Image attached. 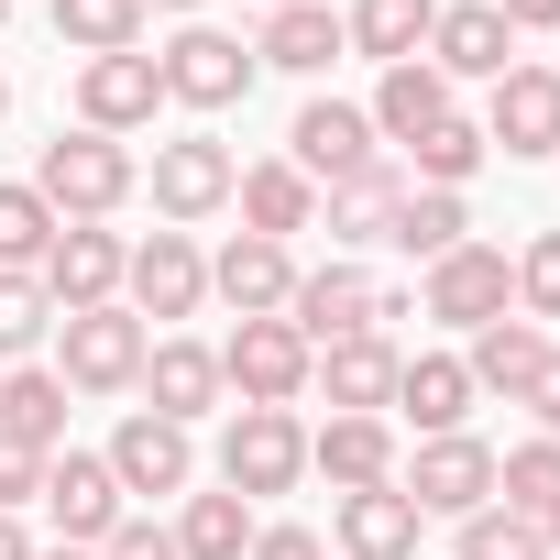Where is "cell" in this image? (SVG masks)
<instances>
[{"label": "cell", "instance_id": "cell-1", "mask_svg": "<svg viewBox=\"0 0 560 560\" xmlns=\"http://www.w3.org/2000/svg\"><path fill=\"white\" fill-rule=\"evenodd\" d=\"M132 187H143V165H132V143H110V132H56L45 165H34V198H45L56 220H110Z\"/></svg>", "mask_w": 560, "mask_h": 560}, {"label": "cell", "instance_id": "cell-2", "mask_svg": "<svg viewBox=\"0 0 560 560\" xmlns=\"http://www.w3.org/2000/svg\"><path fill=\"white\" fill-rule=\"evenodd\" d=\"M56 341H67V363H56L67 396H121V385H143V352H154V330H143L121 298H110V308H67Z\"/></svg>", "mask_w": 560, "mask_h": 560}, {"label": "cell", "instance_id": "cell-3", "mask_svg": "<svg viewBox=\"0 0 560 560\" xmlns=\"http://www.w3.org/2000/svg\"><path fill=\"white\" fill-rule=\"evenodd\" d=\"M298 472H308V429H298V407H231V429H220V483H231L242 505L298 494Z\"/></svg>", "mask_w": 560, "mask_h": 560}, {"label": "cell", "instance_id": "cell-4", "mask_svg": "<svg viewBox=\"0 0 560 560\" xmlns=\"http://www.w3.org/2000/svg\"><path fill=\"white\" fill-rule=\"evenodd\" d=\"M396 494L418 505V516H483L494 505V451L472 440V429H451V440H418V462H396Z\"/></svg>", "mask_w": 560, "mask_h": 560}, {"label": "cell", "instance_id": "cell-5", "mask_svg": "<svg viewBox=\"0 0 560 560\" xmlns=\"http://www.w3.org/2000/svg\"><path fill=\"white\" fill-rule=\"evenodd\" d=\"M121 264H132L121 231H100V220H56V242H45V264H34V287L56 298V319H67V308H110V298H121Z\"/></svg>", "mask_w": 560, "mask_h": 560}, {"label": "cell", "instance_id": "cell-6", "mask_svg": "<svg viewBox=\"0 0 560 560\" xmlns=\"http://www.w3.org/2000/svg\"><path fill=\"white\" fill-rule=\"evenodd\" d=\"M308 363H319V352H308L287 319H242V330L220 341V385H231L242 407H298V396H308Z\"/></svg>", "mask_w": 560, "mask_h": 560}, {"label": "cell", "instance_id": "cell-7", "mask_svg": "<svg viewBox=\"0 0 560 560\" xmlns=\"http://www.w3.org/2000/svg\"><path fill=\"white\" fill-rule=\"evenodd\" d=\"M154 67H165V100H176V110H231V100H253V78H264L253 45H242V34H209V23H187Z\"/></svg>", "mask_w": 560, "mask_h": 560}, {"label": "cell", "instance_id": "cell-8", "mask_svg": "<svg viewBox=\"0 0 560 560\" xmlns=\"http://www.w3.org/2000/svg\"><path fill=\"white\" fill-rule=\"evenodd\" d=\"M100 462H110L121 505H132V494H154V505H165V494H187V483H198V440H187L176 418H154V407H132V418L110 429V451H100Z\"/></svg>", "mask_w": 560, "mask_h": 560}, {"label": "cell", "instance_id": "cell-9", "mask_svg": "<svg viewBox=\"0 0 560 560\" xmlns=\"http://www.w3.org/2000/svg\"><path fill=\"white\" fill-rule=\"evenodd\" d=\"M198 298H209V253L187 242V231H154V242H132V264H121V308L154 330V319H198Z\"/></svg>", "mask_w": 560, "mask_h": 560}, {"label": "cell", "instance_id": "cell-10", "mask_svg": "<svg viewBox=\"0 0 560 560\" xmlns=\"http://www.w3.org/2000/svg\"><path fill=\"white\" fill-rule=\"evenodd\" d=\"M505 298H516V264H505L494 242H451V253L429 264V287H418V308H429L440 330H483V319H505Z\"/></svg>", "mask_w": 560, "mask_h": 560}, {"label": "cell", "instance_id": "cell-11", "mask_svg": "<svg viewBox=\"0 0 560 560\" xmlns=\"http://www.w3.org/2000/svg\"><path fill=\"white\" fill-rule=\"evenodd\" d=\"M165 110V67L132 45V56H78V132H143Z\"/></svg>", "mask_w": 560, "mask_h": 560}, {"label": "cell", "instance_id": "cell-12", "mask_svg": "<svg viewBox=\"0 0 560 560\" xmlns=\"http://www.w3.org/2000/svg\"><path fill=\"white\" fill-rule=\"evenodd\" d=\"M287 165H298L308 187H352L363 165H385V154H374V110H352V100H308L298 132H287Z\"/></svg>", "mask_w": 560, "mask_h": 560}, {"label": "cell", "instance_id": "cell-13", "mask_svg": "<svg viewBox=\"0 0 560 560\" xmlns=\"http://www.w3.org/2000/svg\"><path fill=\"white\" fill-rule=\"evenodd\" d=\"M231 143H209V132H176V143H154V209H165V231H198L209 209H231Z\"/></svg>", "mask_w": 560, "mask_h": 560}, {"label": "cell", "instance_id": "cell-14", "mask_svg": "<svg viewBox=\"0 0 560 560\" xmlns=\"http://www.w3.org/2000/svg\"><path fill=\"white\" fill-rule=\"evenodd\" d=\"M34 505L56 516V538H67V549H100V538L121 527V483H110V462H100V451H56Z\"/></svg>", "mask_w": 560, "mask_h": 560}, {"label": "cell", "instance_id": "cell-15", "mask_svg": "<svg viewBox=\"0 0 560 560\" xmlns=\"http://www.w3.org/2000/svg\"><path fill=\"white\" fill-rule=\"evenodd\" d=\"M483 143H494L505 165L560 154V67H505V78H494V110H483Z\"/></svg>", "mask_w": 560, "mask_h": 560}, {"label": "cell", "instance_id": "cell-16", "mask_svg": "<svg viewBox=\"0 0 560 560\" xmlns=\"http://www.w3.org/2000/svg\"><path fill=\"white\" fill-rule=\"evenodd\" d=\"M209 298H231V319H287V298H298V253L231 231V242L209 253Z\"/></svg>", "mask_w": 560, "mask_h": 560}, {"label": "cell", "instance_id": "cell-17", "mask_svg": "<svg viewBox=\"0 0 560 560\" xmlns=\"http://www.w3.org/2000/svg\"><path fill=\"white\" fill-rule=\"evenodd\" d=\"M396 363H407V352H396L385 330H352V341H330V352L308 363V385L330 396V418H385V407H396Z\"/></svg>", "mask_w": 560, "mask_h": 560}, {"label": "cell", "instance_id": "cell-18", "mask_svg": "<svg viewBox=\"0 0 560 560\" xmlns=\"http://www.w3.org/2000/svg\"><path fill=\"white\" fill-rule=\"evenodd\" d=\"M374 275L363 264H319V275H298V298H287V330L308 341V352H330V341H352V330H374Z\"/></svg>", "mask_w": 560, "mask_h": 560}, {"label": "cell", "instance_id": "cell-19", "mask_svg": "<svg viewBox=\"0 0 560 560\" xmlns=\"http://www.w3.org/2000/svg\"><path fill=\"white\" fill-rule=\"evenodd\" d=\"M429 67L440 78H505L516 67V34H505V12L494 0H440V23H429Z\"/></svg>", "mask_w": 560, "mask_h": 560}, {"label": "cell", "instance_id": "cell-20", "mask_svg": "<svg viewBox=\"0 0 560 560\" xmlns=\"http://www.w3.org/2000/svg\"><path fill=\"white\" fill-rule=\"evenodd\" d=\"M220 396H231V385H220V352H209V341H176V330H165V341L143 352V407H154V418L198 429Z\"/></svg>", "mask_w": 560, "mask_h": 560}, {"label": "cell", "instance_id": "cell-21", "mask_svg": "<svg viewBox=\"0 0 560 560\" xmlns=\"http://www.w3.org/2000/svg\"><path fill=\"white\" fill-rule=\"evenodd\" d=\"M330 527H341V560H418V505L396 483H363V494H330Z\"/></svg>", "mask_w": 560, "mask_h": 560}, {"label": "cell", "instance_id": "cell-22", "mask_svg": "<svg viewBox=\"0 0 560 560\" xmlns=\"http://www.w3.org/2000/svg\"><path fill=\"white\" fill-rule=\"evenodd\" d=\"M396 418H407L418 440H451V429L472 418V374H462V352H418V363H396Z\"/></svg>", "mask_w": 560, "mask_h": 560}, {"label": "cell", "instance_id": "cell-23", "mask_svg": "<svg viewBox=\"0 0 560 560\" xmlns=\"http://www.w3.org/2000/svg\"><path fill=\"white\" fill-rule=\"evenodd\" d=\"M308 472H330V494L396 483V429L385 418H330V429H308Z\"/></svg>", "mask_w": 560, "mask_h": 560}, {"label": "cell", "instance_id": "cell-24", "mask_svg": "<svg viewBox=\"0 0 560 560\" xmlns=\"http://www.w3.org/2000/svg\"><path fill=\"white\" fill-rule=\"evenodd\" d=\"M231 198H242V231H253V242H287V231H308V220H319V187H308L287 154H275V165H242V176H231Z\"/></svg>", "mask_w": 560, "mask_h": 560}, {"label": "cell", "instance_id": "cell-25", "mask_svg": "<svg viewBox=\"0 0 560 560\" xmlns=\"http://www.w3.org/2000/svg\"><path fill=\"white\" fill-rule=\"evenodd\" d=\"M330 56H352V45H341V12H330V0H287V12L264 23V45H253V67H287V78H319Z\"/></svg>", "mask_w": 560, "mask_h": 560}, {"label": "cell", "instance_id": "cell-26", "mask_svg": "<svg viewBox=\"0 0 560 560\" xmlns=\"http://www.w3.org/2000/svg\"><path fill=\"white\" fill-rule=\"evenodd\" d=\"M429 23H440V0H352L341 45L374 56V67H407V56H429Z\"/></svg>", "mask_w": 560, "mask_h": 560}, {"label": "cell", "instance_id": "cell-27", "mask_svg": "<svg viewBox=\"0 0 560 560\" xmlns=\"http://www.w3.org/2000/svg\"><path fill=\"white\" fill-rule=\"evenodd\" d=\"M538 352H549L538 319H483L472 352H462V374H472V396H505V407H516V385L538 374Z\"/></svg>", "mask_w": 560, "mask_h": 560}, {"label": "cell", "instance_id": "cell-28", "mask_svg": "<svg viewBox=\"0 0 560 560\" xmlns=\"http://www.w3.org/2000/svg\"><path fill=\"white\" fill-rule=\"evenodd\" d=\"M0 440H23V451H67V385L45 374V363H23V374H0Z\"/></svg>", "mask_w": 560, "mask_h": 560}, {"label": "cell", "instance_id": "cell-29", "mask_svg": "<svg viewBox=\"0 0 560 560\" xmlns=\"http://www.w3.org/2000/svg\"><path fill=\"white\" fill-rule=\"evenodd\" d=\"M440 110H451V78H440L429 56L385 67V89H374V132H385V143H418V132H429Z\"/></svg>", "mask_w": 560, "mask_h": 560}, {"label": "cell", "instance_id": "cell-30", "mask_svg": "<svg viewBox=\"0 0 560 560\" xmlns=\"http://www.w3.org/2000/svg\"><path fill=\"white\" fill-rule=\"evenodd\" d=\"M385 242H396V253H418V264H440L451 242H472L462 187H407V198H396V220H385Z\"/></svg>", "mask_w": 560, "mask_h": 560}, {"label": "cell", "instance_id": "cell-31", "mask_svg": "<svg viewBox=\"0 0 560 560\" xmlns=\"http://www.w3.org/2000/svg\"><path fill=\"white\" fill-rule=\"evenodd\" d=\"M176 549L187 560H242L253 549V505L220 483V494H176Z\"/></svg>", "mask_w": 560, "mask_h": 560}, {"label": "cell", "instance_id": "cell-32", "mask_svg": "<svg viewBox=\"0 0 560 560\" xmlns=\"http://www.w3.org/2000/svg\"><path fill=\"white\" fill-rule=\"evenodd\" d=\"M143 0H56V45L67 56H132L143 45Z\"/></svg>", "mask_w": 560, "mask_h": 560}, {"label": "cell", "instance_id": "cell-33", "mask_svg": "<svg viewBox=\"0 0 560 560\" xmlns=\"http://www.w3.org/2000/svg\"><path fill=\"white\" fill-rule=\"evenodd\" d=\"M407 154H418V187H472V165H483L494 143H483V121H462V110H440V121H429V132H418Z\"/></svg>", "mask_w": 560, "mask_h": 560}, {"label": "cell", "instance_id": "cell-34", "mask_svg": "<svg viewBox=\"0 0 560 560\" xmlns=\"http://www.w3.org/2000/svg\"><path fill=\"white\" fill-rule=\"evenodd\" d=\"M396 198H407V176H396V165H363L352 187H330V242H385Z\"/></svg>", "mask_w": 560, "mask_h": 560}, {"label": "cell", "instance_id": "cell-35", "mask_svg": "<svg viewBox=\"0 0 560 560\" xmlns=\"http://www.w3.org/2000/svg\"><path fill=\"white\" fill-rule=\"evenodd\" d=\"M494 505L549 516V505H560V440H516V451L494 462Z\"/></svg>", "mask_w": 560, "mask_h": 560}, {"label": "cell", "instance_id": "cell-36", "mask_svg": "<svg viewBox=\"0 0 560 560\" xmlns=\"http://www.w3.org/2000/svg\"><path fill=\"white\" fill-rule=\"evenodd\" d=\"M45 242H56V209L34 198V176H23V187H0V275H34Z\"/></svg>", "mask_w": 560, "mask_h": 560}, {"label": "cell", "instance_id": "cell-37", "mask_svg": "<svg viewBox=\"0 0 560 560\" xmlns=\"http://www.w3.org/2000/svg\"><path fill=\"white\" fill-rule=\"evenodd\" d=\"M462 560H549V527L516 505H483V516H462Z\"/></svg>", "mask_w": 560, "mask_h": 560}, {"label": "cell", "instance_id": "cell-38", "mask_svg": "<svg viewBox=\"0 0 560 560\" xmlns=\"http://www.w3.org/2000/svg\"><path fill=\"white\" fill-rule=\"evenodd\" d=\"M45 330H56V298L34 287V275H0V363H23Z\"/></svg>", "mask_w": 560, "mask_h": 560}, {"label": "cell", "instance_id": "cell-39", "mask_svg": "<svg viewBox=\"0 0 560 560\" xmlns=\"http://www.w3.org/2000/svg\"><path fill=\"white\" fill-rule=\"evenodd\" d=\"M516 319H560V231H538L516 253Z\"/></svg>", "mask_w": 560, "mask_h": 560}, {"label": "cell", "instance_id": "cell-40", "mask_svg": "<svg viewBox=\"0 0 560 560\" xmlns=\"http://www.w3.org/2000/svg\"><path fill=\"white\" fill-rule=\"evenodd\" d=\"M516 407H527V418H538V440H560V341H549V352H538V374H527V385H516Z\"/></svg>", "mask_w": 560, "mask_h": 560}, {"label": "cell", "instance_id": "cell-41", "mask_svg": "<svg viewBox=\"0 0 560 560\" xmlns=\"http://www.w3.org/2000/svg\"><path fill=\"white\" fill-rule=\"evenodd\" d=\"M100 560H187V549H176V527H143V516H121V527L100 538Z\"/></svg>", "mask_w": 560, "mask_h": 560}, {"label": "cell", "instance_id": "cell-42", "mask_svg": "<svg viewBox=\"0 0 560 560\" xmlns=\"http://www.w3.org/2000/svg\"><path fill=\"white\" fill-rule=\"evenodd\" d=\"M34 494H45V451L0 440V516H12V505H34Z\"/></svg>", "mask_w": 560, "mask_h": 560}, {"label": "cell", "instance_id": "cell-43", "mask_svg": "<svg viewBox=\"0 0 560 560\" xmlns=\"http://www.w3.org/2000/svg\"><path fill=\"white\" fill-rule=\"evenodd\" d=\"M242 560H330V538H319V527H253Z\"/></svg>", "mask_w": 560, "mask_h": 560}, {"label": "cell", "instance_id": "cell-44", "mask_svg": "<svg viewBox=\"0 0 560 560\" xmlns=\"http://www.w3.org/2000/svg\"><path fill=\"white\" fill-rule=\"evenodd\" d=\"M505 34H560V0H494Z\"/></svg>", "mask_w": 560, "mask_h": 560}, {"label": "cell", "instance_id": "cell-45", "mask_svg": "<svg viewBox=\"0 0 560 560\" xmlns=\"http://www.w3.org/2000/svg\"><path fill=\"white\" fill-rule=\"evenodd\" d=\"M0 560H34V538H23V516H0Z\"/></svg>", "mask_w": 560, "mask_h": 560}, {"label": "cell", "instance_id": "cell-46", "mask_svg": "<svg viewBox=\"0 0 560 560\" xmlns=\"http://www.w3.org/2000/svg\"><path fill=\"white\" fill-rule=\"evenodd\" d=\"M34 560H100V549H67V538H56V549H34Z\"/></svg>", "mask_w": 560, "mask_h": 560}, {"label": "cell", "instance_id": "cell-47", "mask_svg": "<svg viewBox=\"0 0 560 560\" xmlns=\"http://www.w3.org/2000/svg\"><path fill=\"white\" fill-rule=\"evenodd\" d=\"M538 527H549V560H560V505H549V516H538Z\"/></svg>", "mask_w": 560, "mask_h": 560}, {"label": "cell", "instance_id": "cell-48", "mask_svg": "<svg viewBox=\"0 0 560 560\" xmlns=\"http://www.w3.org/2000/svg\"><path fill=\"white\" fill-rule=\"evenodd\" d=\"M143 12H198V0H143Z\"/></svg>", "mask_w": 560, "mask_h": 560}, {"label": "cell", "instance_id": "cell-49", "mask_svg": "<svg viewBox=\"0 0 560 560\" xmlns=\"http://www.w3.org/2000/svg\"><path fill=\"white\" fill-rule=\"evenodd\" d=\"M0 121H12V78H0Z\"/></svg>", "mask_w": 560, "mask_h": 560}, {"label": "cell", "instance_id": "cell-50", "mask_svg": "<svg viewBox=\"0 0 560 560\" xmlns=\"http://www.w3.org/2000/svg\"><path fill=\"white\" fill-rule=\"evenodd\" d=\"M0 23H12V0H0Z\"/></svg>", "mask_w": 560, "mask_h": 560}, {"label": "cell", "instance_id": "cell-51", "mask_svg": "<svg viewBox=\"0 0 560 560\" xmlns=\"http://www.w3.org/2000/svg\"><path fill=\"white\" fill-rule=\"evenodd\" d=\"M275 12H287V0H275Z\"/></svg>", "mask_w": 560, "mask_h": 560}]
</instances>
